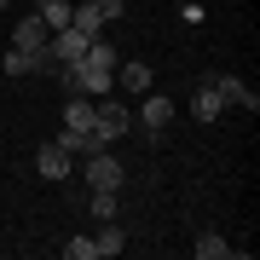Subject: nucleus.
<instances>
[{"mask_svg": "<svg viewBox=\"0 0 260 260\" xmlns=\"http://www.w3.org/2000/svg\"><path fill=\"white\" fill-rule=\"evenodd\" d=\"M93 127L104 139H121V133H133V110L127 104H110V99H93Z\"/></svg>", "mask_w": 260, "mask_h": 260, "instance_id": "f257e3e1", "label": "nucleus"}, {"mask_svg": "<svg viewBox=\"0 0 260 260\" xmlns=\"http://www.w3.org/2000/svg\"><path fill=\"white\" fill-rule=\"evenodd\" d=\"M87 185L93 191H121V162L110 150H93V156H87Z\"/></svg>", "mask_w": 260, "mask_h": 260, "instance_id": "f03ea898", "label": "nucleus"}, {"mask_svg": "<svg viewBox=\"0 0 260 260\" xmlns=\"http://www.w3.org/2000/svg\"><path fill=\"white\" fill-rule=\"evenodd\" d=\"M47 35H52V29L41 23V12H23V6H18V35H12V47H23V52H47Z\"/></svg>", "mask_w": 260, "mask_h": 260, "instance_id": "7ed1b4c3", "label": "nucleus"}, {"mask_svg": "<svg viewBox=\"0 0 260 260\" xmlns=\"http://www.w3.org/2000/svg\"><path fill=\"white\" fill-rule=\"evenodd\" d=\"M81 52H87L81 29H52L47 35V58H58V64H81Z\"/></svg>", "mask_w": 260, "mask_h": 260, "instance_id": "20e7f679", "label": "nucleus"}, {"mask_svg": "<svg viewBox=\"0 0 260 260\" xmlns=\"http://www.w3.org/2000/svg\"><path fill=\"white\" fill-rule=\"evenodd\" d=\"M168 121H174V104H168L162 93H156V99H145V104H139V110H133V127H145V133H150V139H156V133L168 127Z\"/></svg>", "mask_w": 260, "mask_h": 260, "instance_id": "39448f33", "label": "nucleus"}, {"mask_svg": "<svg viewBox=\"0 0 260 260\" xmlns=\"http://www.w3.org/2000/svg\"><path fill=\"white\" fill-rule=\"evenodd\" d=\"M203 81L220 93V104H243V110H254V104H260V99H254V87H243L237 75H203Z\"/></svg>", "mask_w": 260, "mask_h": 260, "instance_id": "423d86ee", "label": "nucleus"}, {"mask_svg": "<svg viewBox=\"0 0 260 260\" xmlns=\"http://www.w3.org/2000/svg\"><path fill=\"white\" fill-rule=\"evenodd\" d=\"M70 29H81L87 41H99L104 29H110V18H104V6H87V0H75V6H70Z\"/></svg>", "mask_w": 260, "mask_h": 260, "instance_id": "0eeeda50", "label": "nucleus"}, {"mask_svg": "<svg viewBox=\"0 0 260 260\" xmlns=\"http://www.w3.org/2000/svg\"><path fill=\"white\" fill-rule=\"evenodd\" d=\"M35 174H41V179H70V150H64V145H41Z\"/></svg>", "mask_w": 260, "mask_h": 260, "instance_id": "6e6552de", "label": "nucleus"}, {"mask_svg": "<svg viewBox=\"0 0 260 260\" xmlns=\"http://www.w3.org/2000/svg\"><path fill=\"white\" fill-rule=\"evenodd\" d=\"M93 127V99L87 93H70V104H64V133H87Z\"/></svg>", "mask_w": 260, "mask_h": 260, "instance_id": "1a4fd4ad", "label": "nucleus"}, {"mask_svg": "<svg viewBox=\"0 0 260 260\" xmlns=\"http://www.w3.org/2000/svg\"><path fill=\"white\" fill-rule=\"evenodd\" d=\"M41 64H47V52H23V47H12L6 58H0V70H6V75H35Z\"/></svg>", "mask_w": 260, "mask_h": 260, "instance_id": "9d476101", "label": "nucleus"}, {"mask_svg": "<svg viewBox=\"0 0 260 260\" xmlns=\"http://www.w3.org/2000/svg\"><path fill=\"white\" fill-rule=\"evenodd\" d=\"M220 110H225V104H220V93H214L208 81H197V93H191V116H197V121H214Z\"/></svg>", "mask_w": 260, "mask_h": 260, "instance_id": "9b49d317", "label": "nucleus"}, {"mask_svg": "<svg viewBox=\"0 0 260 260\" xmlns=\"http://www.w3.org/2000/svg\"><path fill=\"white\" fill-rule=\"evenodd\" d=\"M70 6H75V0H35V12H41L47 29H70Z\"/></svg>", "mask_w": 260, "mask_h": 260, "instance_id": "f8f14e48", "label": "nucleus"}, {"mask_svg": "<svg viewBox=\"0 0 260 260\" xmlns=\"http://www.w3.org/2000/svg\"><path fill=\"white\" fill-rule=\"evenodd\" d=\"M232 254H237V249H232L220 232H203V237H197V260H232Z\"/></svg>", "mask_w": 260, "mask_h": 260, "instance_id": "ddd939ff", "label": "nucleus"}, {"mask_svg": "<svg viewBox=\"0 0 260 260\" xmlns=\"http://www.w3.org/2000/svg\"><path fill=\"white\" fill-rule=\"evenodd\" d=\"M93 243H99V260H116L121 249H127V237H121V225H116V220H104V232H99Z\"/></svg>", "mask_w": 260, "mask_h": 260, "instance_id": "4468645a", "label": "nucleus"}, {"mask_svg": "<svg viewBox=\"0 0 260 260\" xmlns=\"http://www.w3.org/2000/svg\"><path fill=\"white\" fill-rule=\"evenodd\" d=\"M127 93H150V64H121V75H116Z\"/></svg>", "mask_w": 260, "mask_h": 260, "instance_id": "2eb2a0df", "label": "nucleus"}, {"mask_svg": "<svg viewBox=\"0 0 260 260\" xmlns=\"http://www.w3.org/2000/svg\"><path fill=\"white\" fill-rule=\"evenodd\" d=\"M64 254H70V260H99V243H93V237H70Z\"/></svg>", "mask_w": 260, "mask_h": 260, "instance_id": "dca6fc26", "label": "nucleus"}, {"mask_svg": "<svg viewBox=\"0 0 260 260\" xmlns=\"http://www.w3.org/2000/svg\"><path fill=\"white\" fill-rule=\"evenodd\" d=\"M93 214L99 220H116V191H93Z\"/></svg>", "mask_w": 260, "mask_h": 260, "instance_id": "f3484780", "label": "nucleus"}, {"mask_svg": "<svg viewBox=\"0 0 260 260\" xmlns=\"http://www.w3.org/2000/svg\"><path fill=\"white\" fill-rule=\"evenodd\" d=\"M12 6H35V0H12Z\"/></svg>", "mask_w": 260, "mask_h": 260, "instance_id": "a211bd4d", "label": "nucleus"}, {"mask_svg": "<svg viewBox=\"0 0 260 260\" xmlns=\"http://www.w3.org/2000/svg\"><path fill=\"white\" fill-rule=\"evenodd\" d=\"M0 12H12V0H0Z\"/></svg>", "mask_w": 260, "mask_h": 260, "instance_id": "6ab92c4d", "label": "nucleus"}, {"mask_svg": "<svg viewBox=\"0 0 260 260\" xmlns=\"http://www.w3.org/2000/svg\"><path fill=\"white\" fill-rule=\"evenodd\" d=\"M87 6H99V0H87Z\"/></svg>", "mask_w": 260, "mask_h": 260, "instance_id": "aec40b11", "label": "nucleus"}, {"mask_svg": "<svg viewBox=\"0 0 260 260\" xmlns=\"http://www.w3.org/2000/svg\"><path fill=\"white\" fill-rule=\"evenodd\" d=\"M121 6H127V0H121Z\"/></svg>", "mask_w": 260, "mask_h": 260, "instance_id": "412c9836", "label": "nucleus"}]
</instances>
